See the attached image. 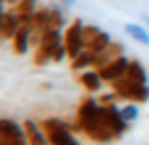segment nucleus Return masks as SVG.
<instances>
[{"instance_id": "obj_22", "label": "nucleus", "mask_w": 149, "mask_h": 145, "mask_svg": "<svg viewBox=\"0 0 149 145\" xmlns=\"http://www.w3.org/2000/svg\"><path fill=\"white\" fill-rule=\"evenodd\" d=\"M143 21H145V23L149 25V15H143Z\"/></svg>"}, {"instance_id": "obj_2", "label": "nucleus", "mask_w": 149, "mask_h": 145, "mask_svg": "<svg viewBox=\"0 0 149 145\" xmlns=\"http://www.w3.org/2000/svg\"><path fill=\"white\" fill-rule=\"evenodd\" d=\"M112 90L118 94V98L127 100V102H137V104H145L149 102V84H139V82H131L129 78H118L116 82L110 84Z\"/></svg>"}, {"instance_id": "obj_20", "label": "nucleus", "mask_w": 149, "mask_h": 145, "mask_svg": "<svg viewBox=\"0 0 149 145\" xmlns=\"http://www.w3.org/2000/svg\"><path fill=\"white\" fill-rule=\"evenodd\" d=\"M65 57H68V49H65V45H59V47L55 49V53H53L51 61H53V63H59V61H63Z\"/></svg>"}, {"instance_id": "obj_4", "label": "nucleus", "mask_w": 149, "mask_h": 145, "mask_svg": "<svg viewBox=\"0 0 149 145\" xmlns=\"http://www.w3.org/2000/svg\"><path fill=\"white\" fill-rule=\"evenodd\" d=\"M100 116H102V123L112 131L114 139H120L123 133L129 129V123L123 119L120 108H118L116 104H110V106H102V104H100Z\"/></svg>"}, {"instance_id": "obj_8", "label": "nucleus", "mask_w": 149, "mask_h": 145, "mask_svg": "<svg viewBox=\"0 0 149 145\" xmlns=\"http://www.w3.org/2000/svg\"><path fill=\"white\" fill-rule=\"evenodd\" d=\"M0 139H6V141L27 139L25 137V127L10 121V119H0Z\"/></svg>"}, {"instance_id": "obj_9", "label": "nucleus", "mask_w": 149, "mask_h": 145, "mask_svg": "<svg viewBox=\"0 0 149 145\" xmlns=\"http://www.w3.org/2000/svg\"><path fill=\"white\" fill-rule=\"evenodd\" d=\"M47 139H49V145H82L78 141V137L74 135L72 127H63V129L51 131V133H47Z\"/></svg>"}, {"instance_id": "obj_16", "label": "nucleus", "mask_w": 149, "mask_h": 145, "mask_svg": "<svg viewBox=\"0 0 149 145\" xmlns=\"http://www.w3.org/2000/svg\"><path fill=\"white\" fill-rule=\"evenodd\" d=\"M65 6H51V29H63L68 19H65Z\"/></svg>"}, {"instance_id": "obj_12", "label": "nucleus", "mask_w": 149, "mask_h": 145, "mask_svg": "<svg viewBox=\"0 0 149 145\" xmlns=\"http://www.w3.org/2000/svg\"><path fill=\"white\" fill-rule=\"evenodd\" d=\"M125 78H129L131 82H139V84H147L149 76H147V70L141 66V61L137 59H131L129 61V68H127V74Z\"/></svg>"}, {"instance_id": "obj_6", "label": "nucleus", "mask_w": 149, "mask_h": 145, "mask_svg": "<svg viewBox=\"0 0 149 145\" xmlns=\"http://www.w3.org/2000/svg\"><path fill=\"white\" fill-rule=\"evenodd\" d=\"M23 127H25V137H27L29 145H49V139H47V135H45V131L41 129L39 123L27 119L23 123Z\"/></svg>"}, {"instance_id": "obj_15", "label": "nucleus", "mask_w": 149, "mask_h": 145, "mask_svg": "<svg viewBox=\"0 0 149 145\" xmlns=\"http://www.w3.org/2000/svg\"><path fill=\"white\" fill-rule=\"evenodd\" d=\"M125 31H127L129 37H133L137 43L149 45V31H147L145 27H141V25H137V23H129V25H125Z\"/></svg>"}, {"instance_id": "obj_7", "label": "nucleus", "mask_w": 149, "mask_h": 145, "mask_svg": "<svg viewBox=\"0 0 149 145\" xmlns=\"http://www.w3.org/2000/svg\"><path fill=\"white\" fill-rule=\"evenodd\" d=\"M10 45H13V51L17 55H25L31 47V27L21 25L19 31L15 33V37L10 39Z\"/></svg>"}, {"instance_id": "obj_18", "label": "nucleus", "mask_w": 149, "mask_h": 145, "mask_svg": "<svg viewBox=\"0 0 149 145\" xmlns=\"http://www.w3.org/2000/svg\"><path fill=\"white\" fill-rule=\"evenodd\" d=\"M116 98H118V94L112 90V92H106V94H100L98 96V102L102 104V106H110V104H114L116 102Z\"/></svg>"}, {"instance_id": "obj_17", "label": "nucleus", "mask_w": 149, "mask_h": 145, "mask_svg": "<svg viewBox=\"0 0 149 145\" xmlns=\"http://www.w3.org/2000/svg\"><path fill=\"white\" fill-rule=\"evenodd\" d=\"M120 114H123V119L131 125V123H135L137 119H139V108H137V102H127L123 108H120Z\"/></svg>"}, {"instance_id": "obj_10", "label": "nucleus", "mask_w": 149, "mask_h": 145, "mask_svg": "<svg viewBox=\"0 0 149 145\" xmlns=\"http://www.w3.org/2000/svg\"><path fill=\"white\" fill-rule=\"evenodd\" d=\"M78 82L84 86V90L86 92H90V94H94V92H100V88H102V78H100V74L96 72V70H84L80 76H78Z\"/></svg>"}, {"instance_id": "obj_11", "label": "nucleus", "mask_w": 149, "mask_h": 145, "mask_svg": "<svg viewBox=\"0 0 149 145\" xmlns=\"http://www.w3.org/2000/svg\"><path fill=\"white\" fill-rule=\"evenodd\" d=\"M19 27H21V21H19V17H17V13L13 10V8H8V10H4V19H2V39H13L15 37V33L19 31Z\"/></svg>"}, {"instance_id": "obj_3", "label": "nucleus", "mask_w": 149, "mask_h": 145, "mask_svg": "<svg viewBox=\"0 0 149 145\" xmlns=\"http://www.w3.org/2000/svg\"><path fill=\"white\" fill-rule=\"evenodd\" d=\"M63 45L68 49V57L74 59L78 53H82L86 49V41H84V23L80 19H74L65 31H63Z\"/></svg>"}, {"instance_id": "obj_19", "label": "nucleus", "mask_w": 149, "mask_h": 145, "mask_svg": "<svg viewBox=\"0 0 149 145\" xmlns=\"http://www.w3.org/2000/svg\"><path fill=\"white\" fill-rule=\"evenodd\" d=\"M100 31H102V29H100V27H96V25H84V41L88 43V41H90V39H94Z\"/></svg>"}, {"instance_id": "obj_14", "label": "nucleus", "mask_w": 149, "mask_h": 145, "mask_svg": "<svg viewBox=\"0 0 149 145\" xmlns=\"http://www.w3.org/2000/svg\"><path fill=\"white\" fill-rule=\"evenodd\" d=\"M92 61H94V53L88 51V49H84L82 53H78L72 59L70 68H72V72H84L86 68H92Z\"/></svg>"}, {"instance_id": "obj_1", "label": "nucleus", "mask_w": 149, "mask_h": 145, "mask_svg": "<svg viewBox=\"0 0 149 145\" xmlns=\"http://www.w3.org/2000/svg\"><path fill=\"white\" fill-rule=\"evenodd\" d=\"M59 45H63L61 29H49L47 33H43L39 45H37L35 51H33V63L39 66V68H41V66H47Z\"/></svg>"}, {"instance_id": "obj_21", "label": "nucleus", "mask_w": 149, "mask_h": 145, "mask_svg": "<svg viewBox=\"0 0 149 145\" xmlns=\"http://www.w3.org/2000/svg\"><path fill=\"white\" fill-rule=\"evenodd\" d=\"M55 2H59L61 6H72V4H76V0H55Z\"/></svg>"}, {"instance_id": "obj_5", "label": "nucleus", "mask_w": 149, "mask_h": 145, "mask_svg": "<svg viewBox=\"0 0 149 145\" xmlns=\"http://www.w3.org/2000/svg\"><path fill=\"white\" fill-rule=\"evenodd\" d=\"M129 61H131L129 57L120 55V57H116V59H110L108 63H104V66H102V68H98L96 72L100 74V78H102L104 82L112 84V82H116L118 78H123V76L127 74Z\"/></svg>"}, {"instance_id": "obj_13", "label": "nucleus", "mask_w": 149, "mask_h": 145, "mask_svg": "<svg viewBox=\"0 0 149 145\" xmlns=\"http://www.w3.org/2000/svg\"><path fill=\"white\" fill-rule=\"evenodd\" d=\"M110 43H112L110 35H108L106 31H100L94 39H90V41L86 43V49H88V51H92V53H100V51H104Z\"/></svg>"}, {"instance_id": "obj_23", "label": "nucleus", "mask_w": 149, "mask_h": 145, "mask_svg": "<svg viewBox=\"0 0 149 145\" xmlns=\"http://www.w3.org/2000/svg\"><path fill=\"white\" fill-rule=\"evenodd\" d=\"M6 4V0H0V6H4Z\"/></svg>"}]
</instances>
